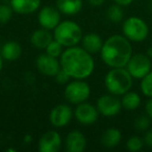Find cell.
<instances>
[{
  "label": "cell",
  "instance_id": "cell-34",
  "mask_svg": "<svg viewBox=\"0 0 152 152\" xmlns=\"http://www.w3.org/2000/svg\"><path fill=\"white\" fill-rule=\"evenodd\" d=\"M146 54H147L150 58H152V47H149V48L147 49V53H146Z\"/></svg>",
  "mask_w": 152,
  "mask_h": 152
},
{
  "label": "cell",
  "instance_id": "cell-25",
  "mask_svg": "<svg viewBox=\"0 0 152 152\" xmlns=\"http://www.w3.org/2000/svg\"><path fill=\"white\" fill-rule=\"evenodd\" d=\"M45 51H46V53H48L49 55H51V56H54L58 58L61 55V53L64 52V46L59 42H57L56 40L53 39L50 42V44L46 47Z\"/></svg>",
  "mask_w": 152,
  "mask_h": 152
},
{
  "label": "cell",
  "instance_id": "cell-26",
  "mask_svg": "<svg viewBox=\"0 0 152 152\" xmlns=\"http://www.w3.org/2000/svg\"><path fill=\"white\" fill-rule=\"evenodd\" d=\"M151 124V119L147 115H141L134 120V128L137 131H146L149 129Z\"/></svg>",
  "mask_w": 152,
  "mask_h": 152
},
{
  "label": "cell",
  "instance_id": "cell-4",
  "mask_svg": "<svg viewBox=\"0 0 152 152\" xmlns=\"http://www.w3.org/2000/svg\"><path fill=\"white\" fill-rule=\"evenodd\" d=\"M53 39L66 48L77 46L83 40V29L79 24L72 20L61 21L53 29Z\"/></svg>",
  "mask_w": 152,
  "mask_h": 152
},
{
  "label": "cell",
  "instance_id": "cell-2",
  "mask_svg": "<svg viewBox=\"0 0 152 152\" xmlns=\"http://www.w3.org/2000/svg\"><path fill=\"white\" fill-rule=\"evenodd\" d=\"M100 55L110 68H124L132 56V46L124 36L114 34L103 42Z\"/></svg>",
  "mask_w": 152,
  "mask_h": 152
},
{
  "label": "cell",
  "instance_id": "cell-33",
  "mask_svg": "<svg viewBox=\"0 0 152 152\" xmlns=\"http://www.w3.org/2000/svg\"><path fill=\"white\" fill-rule=\"evenodd\" d=\"M32 141V137H30L29 134H26L25 137H24V143H30V142Z\"/></svg>",
  "mask_w": 152,
  "mask_h": 152
},
{
  "label": "cell",
  "instance_id": "cell-17",
  "mask_svg": "<svg viewBox=\"0 0 152 152\" xmlns=\"http://www.w3.org/2000/svg\"><path fill=\"white\" fill-rule=\"evenodd\" d=\"M81 45L83 48L86 49L89 53L91 54H96V53L100 52L103 45V41L100 38V36L95 32H90L87 34L86 36L83 37L81 40Z\"/></svg>",
  "mask_w": 152,
  "mask_h": 152
},
{
  "label": "cell",
  "instance_id": "cell-32",
  "mask_svg": "<svg viewBox=\"0 0 152 152\" xmlns=\"http://www.w3.org/2000/svg\"><path fill=\"white\" fill-rule=\"evenodd\" d=\"M104 1H105V0H88V2H89L90 4L94 5V7H100V5L103 4Z\"/></svg>",
  "mask_w": 152,
  "mask_h": 152
},
{
  "label": "cell",
  "instance_id": "cell-27",
  "mask_svg": "<svg viewBox=\"0 0 152 152\" xmlns=\"http://www.w3.org/2000/svg\"><path fill=\"white\" fill-rule=\"evenodd\" d=\"M13 9L11 4H0V24H5L12 19Z\"/></svg>",
  "mask_w": 152,
  "mask_h": 152
},
{
  "label": "cell",
  "instance_id": "cell-7",
  "mask_svg": "<svg viewBox=\"0 0 152 152\" xmlns=\"http://www.w3.org/2000/svg\"><path fill=\"white\" fill-rule=\"evenodd\" d=\"M151 58L147 54L137 53V54H132L125 68L132 76V78L142 79L151 71Z\"/></svg>",
  "mask_w": 152,
  "mask_h": 152
},
{
  "label": "cell",
  "instance_id": "cell-1",
  "mask_svg": "<svg viewBox=\"0 0 152 152\" xmlns=\"http://www.w3.org/2000/svg\"><path fill=\"white\" fill-rule=\"evenodd\" d=\"M61 69L64 70L70 78L86 79L93 74L95 61L93 54L83 47H68L59 56Z\"/></svg>",
  "mask_w": 152,
  "mask_h": 152
},
{
  "label": "cell",
  "instance_id": "cell-24",
  "mask_svg": "<svg viewBox=\"0 0 152 152\" xmlns=\"http://www.w3.org/2000/svg\"><path fill=\"white\" fill-rule=\"evenodd\" d=\"M144 145V139L137 137V135H133V137H129L128 141L126 142V148L131 152H137L140 150L143 149Z\"/></svg>",
  "mask_w": 152,
  "mask_h": 152
},
{
  "label": "cell",
  "instance_id": "cell-19",
  "mask_svg": "<svg viewBox=\"0 0 152 152\" xmlns=\"http://www.w3.org/2000/svg\"><path fill=\"white\" fill-rule=\"evenodd\" d=\"M22 54V47L16 41H9L4 43L1 48V55L7 61H17Z\"/></svg>",
  "mask_w": 152,
  "mask_h": 152
},
{
  "label": "cell",
  "instance_id": "cell-35",
  "mask_svg": "<svg viewBox=\"0 0 152 152\" xmlns=\"http://www.w3.org/2000/svg\"><path fill=\"white\" fill-rule=\"evenodd\" d=\"M2 67H3V57H2V55L0 54V71H1Z\"/></svg>",
  "mask_w": 152,
  "mask_h": 152
},
{
  "label": "cell",
  "instance_id": "cell-21",
  "mask_svg": "<svg viewBox=\"0 0 152 152\" xmlns=\"http://www.w3.org/2000/svg\"><path fill=\"white\" fill-rule=\"evenodd\" d=\"M141 97L137 93L135 92L128 91L122 95V99H121V103H122V107L126 110H134L141 105Z\"/></svg>",
  "mask_w": 152,
  "mask_h": 152
},
{
  "label": "cell",
  "instance_id": "cell-23",
  "mask_svg": "<svg viewBox=\"0 0 152 152\" xmlns=\"http://www.w3.org/2000/svg\"><path fill=\"white\" fill-rule=\"evenodd\" d=\"M141 91L146 97L152 98V70L141 79Z\"/></svg>",
  "mask_w": 152,
  "mask_h": 152
},
{
  "label": "cell",
  "instance_id": "cell-6",
  "mask_svg": "<svg viewBox=\"0 0 152 152\" xmlns=\"http://www.w3.org/2000/svg\"><path fill=\"white\" fill-rule=\"evenodd\" d=\"M64 95L68 102L77 105L89 99L91 96V88L83 79H74L66 86Z\"/></svg>",
  "mask_w": 152,
  "mask_h": 152
},
{
  "label": "cell",
  "instance_id": "cell-18",
  "mask_svg": "<svg viewBox=\"0 0 152 152\" xmlns=\"http://www.w3.org/2000/svg\"><path fill=\"white\" fill-rule=\"evenodd\" d=\"M83 0H56V9L67 16L77 15L83 10Z\"/></svg>",
  "mask_w": 152,
  "mask_h": 152
},
{
  "label": "cell",
  "instance_id": "cell-15",
  "mask_svg": "<svg viewBox=\"0 0 152 152\" xmlns=\"http://www.w3.org/2000/svg\"><path fill=\"white\" fill-rule=\"evenodd\" d=\"M13 11L20 15H29L39 11L41 0H10Z\"/></svg>",
  "mask_w": 152,
  "mask_h": 152
},
{
  "label": "cell",
  "instance_id": "cell-14",
  "mask_svg": "<svg viewBox=\"0 0 152 152\" xmlns=\"http://www.w3.org/2000/svg\"><path fill=\"white\" fill-rule=\"evenodd\" d=\"M87 147V139L85 134L78 130L68 133L66 137V150L68 152H83Z\"/></svg>",
  "mask_w": 152,
  "mask_h": 152
},
{
  "label": "cell",
  "instance_id": "cell-9",
  "mask_svg": "<svg viewBox=\"0 0 152 152\" xmlns=\"http://www.w3.org/2000/svg\"><path fill=\"white\" fill-rule=\"evenodd\" d=\"M36 67L43 75L54 77L61 70V63L57 57L51 56L48 53H42L37 57Z\"/></svg>",
  "mask_w": 152,
  "mask_h": 152
},
{
  "label": "cell",
  "instance_id": "cell-16",
  "mask_svg": "<svg viewBox=\"0 0 152 152\" xmlns=\"http://www.w3.org/2000/svg\"><path fill=\"white\" fill-rule=\"evenodd\" d=\"M53 40V34L49 29L40 28L34 30L30 36V43L38 49H46V47Z\"/></svg>",
  "mask_w": 152,
  "mask_h": 152
},
{
  "label": "cell",
  "instance_id": "cell-11",
  "mask_svg": "<svg viewBox=\"0 0 152 152\" xmlns=\"http://www.w3.org/2000/svg\"><path fill=\"white\" fill-rule=\"evenodd\" d=\"M73 110L67 104H58L51 110L49 114L50 123L54 127L61 128L70 123L73 117Z\"/></svg>",
  "mask_w": 152,
  "mask_h": 152
},
{
  "label": "cell",
  "instance_id": "cell-12",
  "mask_svg": "<svg viewBox=\"0 0 152 152\" xmlns=\"http://www.w3.org/2000/svg\"><path fill=\"white\" fill-rule=\"evenodd\" d=\"M38 22L41 27L53 30L61 22V12L53 7H44L38 13Z\"/></svg>",
  "mask_w": 152,
  "mask_h": 152
},
{
  "label": "cell",
  "instance_id": "cell-5",
  "mask_svg": "<svg viewBox=\"0 0 152 152\" xmlns=\"http://www.w3.org/2000/svg\"><path fill=\"white\" fill-rule=\"evenodd\" d=\"M123 36L130 42H143L149 34L148 24L142 18L131 16L124 20L122 24Z\"/></svg>",
  "mask_w": 152,
  "mask_h": 152
},
{
  "label": "cell",
  "instance_id": "cell-20",
  "mask_svg": "<svg viewBox=\"0 0 152 152\" xmlns=\"http://www.w3.org/2000/svg\"><path fill=\"white\" fill-rule=\"evenodd\" d=\"M122 140V133L119 129L110 127L103 132L101 137V143L106 148H114L120 144Z\"/></svg>",
  "mask_w": 152,
  "mask_h": 152
},
{
  "label": "cell",
  "instance_id": "cell-28",
  "mask_svg": "<svg viewBox=\"0 0 152 152\" xmlns=\"http://www.w3.org/2000/svg\"><path fill=\"white\" fill-rule=\"evenodd\" d=\"M55 77V80L57 81V83H68V80H69V78H70V76L68 75L67 73H66L64 70H59L58 71V73L56 74V75L54 76Z\"/></svg>",
  "mask_w": 152,
  "mask_h": 152
},
{
  "label": "cell",
  "instance_id": "cell-8",
  "mask_svg": "<svg viewBox=\"0 0 152 152\" xmlns=\"http://www.w3.org/2000/svg\"><path fill=\"white\" fill-rule=\"evenodd\" d=\"M96 106L102 116L105 117H114L118 115L122 110V103L121 100L118 98V96L113 95V94H106L102 95L101 97L98 98L96 102Z\"/></svg>",
  "mask_w": 152,
  "mask_h": 152
},
{
  "label": "cell",
  "instance_id": "cell-30",
  "mask_svg": "<svg viewBox=\"0 0 152 152\" xmlns=\"http://www.w3.org/2000/svg\"><path fill=\"white\" fill-rule=\"evenodd\" d=\"M145 110H146V115L152 120V98H150V99L147 101L146 106H145Z\"/></svg>",
  "mask_w": 152,
  "mask_h": 152
},
{
  "label": "cell",
  "instance_id": "cell-29",
  "mask_svg": "<svg viewBox=\"0 0 152 152\" xmlns=\"http://www.w3.org/2000/svg\"><path fill=\"white\" fill-rule=\"evenodd\" d=\"M144 143L147 147L152 148V128L146 130V133L144 135Z\"/></svg>",
  "mask_w": 152,
  "mask_h": 152
},
{
  "label": "cell",
  "instance_id": "cell-31",
  "mask_svg": "<svg viewBox=\"0 0 152 152\" xmlns=\"http://www.w3.org/2000/svg\"><path fill=\"white\" fill-rule=\"evenodd\" d=\"M114 1L121 7H127V5H130L133 2V0H114Z\"/></svg>",
  "mask_w": 152,
  "mask_h": 152
},
{
  "label": "cell",
  "instance_id": "cell-22",
  "mask_svg": "<svg viewBox=\"0 0 152 152\" xmlns=\"http://www.w3.org/2000/svg\"><path fill=\"white\" fill-rule=\"evenodd\" d=\"M106 17L113 23H119L124 19V12L122 10V7L119 4L110 5L106 12Z\"/></svg>",
  "mask_w": 152,
  "mask_h": 152
},
{
  "label": "cell",
  "instance_id": "cell-10",
  "mask_svg": "<svg viewBox=\"0 0 152 152\" xmlns=\"http://www.w3.org/2000/svg\"><path fill=\"white\" fill-rule=\"evenodd\" d=\"M74 116L80 124L91 125L98 120L99 112L97 110V106L88 102H83L77 104L74 110Z\"/></svg>",
  "mask_w": 152,
  "mask_h": 152
},
{
  "label": "cell",
  "instance_id": "cell-3",
  "mask_svg": "<svg viewBox=\"0 0 152 152\" xmlns=\"http://www.w3.org/2000/svg\"><path fill=\"white\" fill-rule=\"evenodd\" d=\"M132 76L126 68H112L106 73L104 86L108 93L116 96H122L132 87Z\"/></svg>",
  "mask_w": 152,
  "mask_h": 152
},
{
  "label": "cell",
  "instance_id": "cell-13",
  "mask_svg": "<svg viewBox=\"0 0 152 152\" xmlns=\"http://www.w3.org/2000/svg\"><path fill=\"white\" fill-rule=\"evenodd\" d=\"M61 137L57 131H46L40 137L38 143V150L40 152H57L61 147Z\"/></svg>",
  "mask_w": 152,
  "mask_h": 152
}]
</instances>
